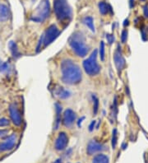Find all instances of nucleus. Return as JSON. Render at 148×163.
Listing matches in <instances>:
<instances>
[{
	"label": "nucleus",
	"instance_id": "obj_1",
	"mask_svg": "<svg viewBox=\"0 0 148 163\" xmlns=\"http://www.w3.org/2000/svg\"><path fill=\"white\" fill-rule=\"evenodd\" d=\"M62 80L68 85L78 84L82 78V73L79 66L72 60H64L61 63Z\"/></svg>",
	"mask_w": 148,
	"mask_h": 163
},
{
	"label": "nucleus",
	"instance_id": "obj_2",
	"mask_svg": "<svg viewBox=\"0 0 148 163\" xmlns=\"http://www.w3.org/2000/svg\"><path fill=\"white\" fill-rule=\"evenodd\" d=\"M69 45L79 57H85L89 51V48L85 43V38L80 32H76L70 37Z\"/></svg>",
	"mask_w": 148,
	"mask_h": 163
},
{
	"label": "nucleus",
	"instance_id": "obj_3",
	"mask_svg": "<svg viewBox=\"0 0 148 163\" xmlns=\"http://www.w3.org/2000/svg\"><path fill=\"white\" fill-rule=\"evenodd\" d=\"M54 11L60 22L68 21L72 18V8L68 0H54Z\"/></svg>",
	"mask_w": 148,
	"mask_h": 163
},
{
	"label": "nucleus",
	"instance_id": "obj_4",
	"mask_svg": "<svg viewBox=\"0 0 148 163\" xmlns=\"http://www.w3.org/2000/svg\"><path fill=\"white\" fill-rule=\"evenodd\" d=\"M50 5L49 0H42L36 7L35 13L32 14L31 19L36 22H42L49 16Z\"/></svg>",
	"mask_w": 148,
	"mask_h": 163
},
{
	"label": "nucleus",
	"instance_id": "obj_5",
	"mask_svg": "<svg viewBox=\"0 0 148 163\" xmlns=\"http://www.w3.org/2000/svg\"><path fill=\"white\" fill-rule=\"evenodd\" d=\"M83 68L85 72L90 76H95L100 71V67L97 63V50L95 49L90 57L83 62Z\"/></svg>",
	"mask_w": 148,
	"mask_h": 163
},
{
	"label": "nucleus",
	"instance_id": "obj_6",
	"mask_svg": "<svg viewBox=\"0 0 148 163\" xmlns=\"http://www.w3.org/2000/svg\"><path fill=\"white\" fill-rule=\"evenodd\" d=\"M59 30L55 25L53 24L49 26L43 34L44 46L46 47L50 45L59 36Z\"/></svg>",
	"mask_w": 148,
	"mask_h": 163
},
{
	"label": "nucleus",
	"instance_id": "obj_7",
	"mask_svg": "<svg viewBox=\"0 0 148 163\" xmlns=\"http://www.w3.org/2000/svg\"><path fill=\"white\" fill-rule=\"evenodd\" d=\"M114 64L116 66L118 72H120L126 65V63H125V60L123 58L122 52H121V47L119 45H118L117 49L114 51Z\"/></svg>",
	"mask_w": 148,
	"mask_h": 163
},
{
	"label": "nucleus",
	"instance_id": "obj_8",
	"mask_svg": "<svg viewBox=\"0 0 148 163\" xmlns=\"http://www.w3.org/2000/svg\"><path fill=\"white\" fill-rule=\"evenodd\" d=\"M9 114L12 120V123L17 125L20 126L22 123V118L21 115V112L18 110V107L15 104H11L9 106Z\"/></svg>",
	"mask_w": 148,
	"mask_h": 163
},
{
	"label": "nucleus",
	"instance_id": "obj_9",
	"mask_svg": "<svg viewBox=\"0 0 148 163\" xmlns=\"http://www.w3.org/2000/svg\"><path fill=\"white\" fill-rule=\"evenodd\" d=\"M68 143V135L66 134V133L64 132H61L59 134L58 138L55 141V149L58 151H62L64 150Z\"/></svg>",
	"mask_w": 148,
	"mask_h": 163
},
{
	"label": "nucleus",
	"instance_id": "obj_10",
	"mask_svg": "<svg viewBox=\"0 0 148 163\" xmlns=\"http://www.w3.org/2000/svg\"><path fill=\"white\" fill-rule=\"evenodd\" d=\"M16 142H17V137L13 133L12 135H10L8 138H7L4 142L0 143V152H6L12 150L16 144Z\"/></svg>",
	"mask_w": 148,
	"mask_h": 163
},
{
	"label": "nucleus",
	"instance_id": "obj_11",
	"mask_svg": "<svg viewBox=\"0 0 148 163\" xmlns=\"http://www.w3.org/2000/svg\"><path fill=\"white\" fill-rule=\"evenodd\" d=\"M75 120H76V114H75V112L71 109H67L64 111L63 117V125L66 127L72 126Z\"/></svg>",
	"mask_w": 148,
	"mask_h": 163
},
{
	"label": "nucleus",
	"instance_id": "obj_12",
	"mask_svg": "<svg viewBox=\"0 0 148 163\" xmlns=\"http://www.w3.org/2000/svg\"><path fill=\"white\" fill-rule=\"evenodd\" d=\"M105 150V146L100 143H97L95 140H91L86 147V152L88 155H93L98 152H101Z\"/></svg>",
	"mask_w": 148,
	"mask_h": 163
},
{
	"label": "nucleus",
	"instance_id": "obj_13",
	"mask_svg": "<svg viewBox=\"0 0 148 163\" xmlns=\"http://www.w3.org/2000/svg\"><path fill=\"white\" fill-rule=\"evenodd\" d=\"M10 17L9 7L5 4H0V22H5Z\"/></svg>",
	"mask_w": 148,
	"mask_h": 163
},
{
	"label": "nucleus",
	"instance_id": "obj_14",
	"mask_svg": "<svg viewBox=\"0 0 148 163\" xmlns=\"http://www.w3.org/2000/svg\"><path fill=\"white\" fill-rule=\"evenodd\" d=\"M99 11L102 14V15H105L109 12H112V8L110 5H108L105 2H100L98 4Z\"/></svg>",
	"mask_w": 148,
	"mask_h": 163
},
{
	"label": "nucleus",
	"instance_id": "obj_15",
	"mask_svg": "<svg viewBox=\"0 0 148 163\" xmlns=\"http://www.w3.org/2000/svg\"><path fill=\"white\" fill-rule=\"evenodd\" d=\"M92 163H110V159L106 155L98 154L96 157H94Z\"/></svg>",
	"mask_w": 148,
	"mask_h": 163
},
{
	"label": "nucleus",
	"instance_id": "obj_16",
	"mask_svg": "<svg viewBox=\"0 0 148 163\" xmlns=\"http://www.w3.org/2000/svg\"><path fill=\"white\" fill-rule=\"evenodd\" d=\"M8 47H9V49L12 53V56L15 57V58H17L20 56V53L18 51V49H17V46L16 45V43L13 42V41H10L9 42V45H8Z\"/></svg>",
	"mask_w": 148,
	"mask_h": 163
},
{
	"label": "nucleus",
	"instance_id": "obj_17",
	"mask_svg": "<svg viewBox=\"0 0 148 163\" xmlns=\"http://www.w3.org/2000/svg\"><path fill=\"white\" fill-rule=\"evenodd\" d=\"M83 23L91 30L92 32H95V26H94V20L91 17H86L83 19Z\"/></svg>",
	"mask_w": 148,
	"mask_h": 163
},
{
	"label": "nucleus",
	"instance_id": "obj_18",
	"mask_svg": "<svg viewBox=\"0 0 148 163\" xmlns=\"http://www.w3.org/2000/svg\"><path fill=\"white\" fill-rule=\"evenodd\" d=\"M55 107H56V124H55V129H59V123H60V115H61V111H62V106L56 103L55 104Z\"/></svg>",
	"mask_w": 148,
	"mask_h": 163
},
{
	"label": "nucleus",
	"instance_id": "obj_19",
	"mask_svg": "<svg viewBox=\"0 0 148 163\" xmlns=\"http://www.w3.org/2000/svg\"><path fill=\"white\" fill-rule=\"evenodd\" d=\"M93 99V114L96 115L97 114L99 110V100L96 96H92Z\"/></svg>",
	"mask_w": 148,
	"mask_h": 163
},
{
	"label": "nucleus",
	"instance_id": "obj_20",
	"mask_svg": "<svg viewBox=\"0 0 148 163\" xmlns=\"http://www.w3.org/2000/svg\"><path fill=\"white\" fill-rule=\"evenodd\" d=\"M117 140H118V133L117 129H114L113 130V133H112V147L114 149H115L116 146H117Z\"/></svg>",
	"mask_w": 148,
	"mask_h": 163
},
{
	"label": "nucleus",
	"instance_id": "obj_21",
	"mask_svg": "<svg viewBox=\"0 0 148 163\" xmlns=\"http://www.w3.org/2000/svg\"><path fill=\"white\" fill-rule=\"evenodd\" d=\"M57 94L61 97V98H67L68 97H69V92L68 91L64 90L63 87H59V90L57 91Z\"/></svg>",
	"mask_w": 148,
	"mask_h": 163
},
{
	"label": "nucleus",
	"instance_id": "obj_22",
	"mask_svg": "<svg viewBox=\"0 0 148 163\" xmlns=\"http://www.w3.org/2000/svg\"><path fill=\"white\" fill-rule=\"evenodd\" d=\"M105 42L100 41V56L101 61L105 60Z\"/></svg>",
	"mask_w": 148,
	"mask_h": 163
},
{
	"label": "nucleus",
	"instance_id": "obj_23",
	"mask_svg": "<svg viewBox=\"0 0 148 163\" xmlns=\"http://www.w3.org/2000/svg\"><path fill=\"white\" fill-rule=\"evenodd\" d=\"M9 69V64L7 63L0 60V72H6Z\"/></svg>",
	"mask_w": 148,
	"mask_h": 163
},
{
	"label": "nucleus",
	"instance_id": "obj_24",
	"mask_svg": "<svg viewBox=\"0 0 148 163\" xmlns=\"http://www.w3.org/2000/svg\"><path fill=\"white\" fill-rule=\"evenodd\" d=\"M128 40V30H123L121 33V41L122 43H126Z\"/></svg>",
	"mask_w": 148,
	"mask_h": 163
},
{
	"label": "nucleus",
	"instance_id": "obj_25",
	"mask_svg": "<svg viewBox=\"0 0 148 163\" xmlns=\"http://www.w3.org/2000/svg\"><path fill=\"white\" fill-rule=\"evenodd\" d=\"M10 124L9 120L6 118H0V127L8 126Z\"/></svg>",
	"mask_w": 148,
	"mask_h": 163
},
{
	"label": "nucleus",
	"instance_id": "obj_26",
	"mask_svg": "<svg viewBox=\"0 0 148 163\" xmlns=\"http://www.w3.org/2000/svg\"><path fill=\"white\" fill-rule=\"evenodd\" d=\"M106 39H107V41H108V42H109L110 45H111L112 43L114 41V36L113 35H110V34H107L106 35Z\"/></svg>",
	"mask_w": 148,
	"mask_h": 163
},
{
	"label": "nucleus",
	"instance_id": "obj_27",
	"mask_svg": "<svg viewBox=\"0 0 148 163\" xmlns=\"http://www.w3.org/2000/svg\"><path fill=\"white\" fill-rule=\"evenodd\" d=\"M143 14L146 18H148V6L145 5L143 7Z\"/></svg>",
	"mask_w": 148,
	"mask_h": 163
},
{
	"label": "nucleus",
	"instance_id": "obj_28",
	"mask_svg": "<svg viewBox=\"0 0 148 163\" xmlns=\"http://www.w3.org/2000/svg\"><path fill=\"white\" fill-rule=\"evenodd\" d=\"M7 133H8V130L7 129H0V137L5 136Z\"/></svg>",
	"mask_w": 148,
	"mask_h": 163
},
{
	"label": "nucleus",
	"instance_id": "obj_29",
	"mask_svg": "<svg viewBox=\"0 0 148 163\" xmlns=\"http://www.w3.org/2000/svg\"><path fill=\"white\" fill-rule=\"evenodd\" d=\"M95 124H96V121H92V122L91 123V124H90V126H89V130H90V131H92L93 129H94Z\"/></svg>",
	"mask_w": 148,
	"mask_h": 163
},
{
	"label": "nucleus",
	"instance_id": "obj_30",
	"mask_svg": "<svg viewBox=\"0 0 148 163\" xmlns=\"http://www.w3.org/2000/svg\"><path fill=\"white\" fill-rule=\"evenodd\" d=\"M129 24V21L128 20V19H126L125 21H124V23H123V26H128V25Z\"/></svg>",
	"mask_w": 148,
	"mask_h": 163
},
{
	"label": "nucleus",
	"instance_id": "obj_31",
	"mask_svg": "<svg viewBox=\"0 0 148 163\" xmlns=\"http://www.w3.org/2000/svg\"><path fill=\"white\" fill-rule=\"evenodd\" d=\"M134 6V0H130V7H133Z\"/></svg>",
	"mask_w": 148,
	"mask_h": 163
},
{
	"label": "nucleus",
	"instance_id": "obj_32",
	"mask_svg": "<svg viewBox=\"0 0 148 163\" xmlns=\"http://www.w3.org/2000/svg\"><path fill=\"white\" fill-rule=\"evenodd\" d=\"M54 163H62V161L61 159H58V160H56Z\"/></svg>",
	"mask_w": 148,
	"mask_h": 163
},
{
	"label": "nucleus",
	"instance_id": "obj_33",
	"mask_svg": "<svg viewBox=\"0 0 148 163\" xmlns=\"http://www.w3.org/2000/svg\"><path fill=\"white\" fill-rule=\"evenodd\" d=\"M84 119H85V118H84V117H82V118H81V119H80V120H79V122H78V126H79V125H80V123H81V121L83 120H84Z\"/></svg>",
	"mask_w": 148,
	"mask_h": 163
},
{
	"label": "nucleus",
	"instance_id": "obj_34",
	"mask_svg": "<svg viewBox=\"0 0 148 163\" xmlns=\"http://www.w3.org/2000/svg\"><path fill=\"white\" fill-rule=\"evenodd\" d=\"M127 146H128V145H127V144H123V149H125Z\"/></svg>",
	"mask_w": 148,
	"mask_h": 163
},
{
	"label": "nucleus",
	"instance_id": "obj_35",
	"mask_svg": "<svg viewBox=\"0 0 148 163\" xmlns=\"http://www.w3.org/2000/svg\"><path fill=\"white\" fill-rule=\"evenodd\" d=\"M141 1H143V2H144V1H146V0H141Z\"/></svg>",
	"mask_w": 148,
	"mask_h": 163
}]
</instances>
